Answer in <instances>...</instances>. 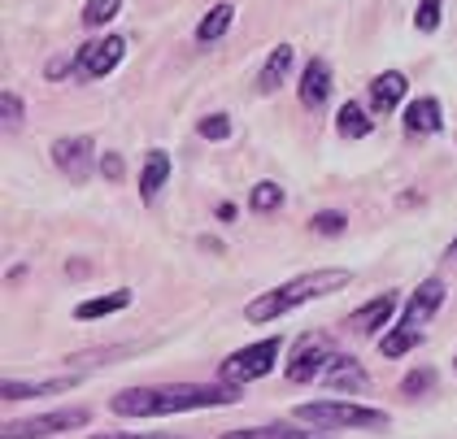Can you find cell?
I'll return each mask as SVG.
<instances>
[{"label": "cell", "instance_id": "20", "mask_svg": "<svg viewBox=\"0 0 457 439\" xmlns=\"http://www.w3.org/2000/svg\"><path fill=\"white\" fill-rule=\"evenodd\" d=\"M422 344V327H414V322H396V327H387V335L379 339V352L384 357H405V352H414Z\"/></svg>", "mask_w": 457, "mask_h": 439}, {"label": "cell", "instance_id": "11", "mask_svg": "<svg viewBox=\"0 0 457 439\" xmlns=\"http://www.w3.org/2000/svg\"><path fill=\"white\" fill-rule=\"evenodd\" d=\"M396 309H401L396 292H384V296L366 301L361 309H353L349 313V331H357V335H379L387 322H392V313H396Z\"/></svg>", "mask_w": 457, "mask_h": 439}, {"label": "cell", "instance_id": "10", "mask_svg": "<svg viewBox=\"0 0 457 439\" xmlns=\"http://www.w3.org/2000/svg\"><path fill=\"white\" fill-rule=\"evenodd\" d=\"M296 96H301V104H305L310 113H318L322 104L331 101V66H327L322 57H310V62H305L301 83H296Z\"/></svg>", "mask_w": 457, "mask_h": 439}, {"label": "cell", "instance_id": "16", "mask_svg": "<svg viewBox=\"0 0 457 439\" xmlns=\"http://www.w3.org/2000/svg\"><path fill=\"white\" fill-rule=\"evenodd\" d=\"M166 178H170V153L166 148H153V153H144V166H140V201L153 204L162 196V187H166Z\"/></svg>", "mask_w": 457, "mask_h": 439}, {"label": "cell", "instance_id": "15", "mask_svg": "<svg viewBox=\"0 0 457 439\" xmlns=\"http://www.w3.org/2000/svg\"><path fill=\"white\" fill-rule=\"evenodd\" d=\"M445 127V109L436 96H419L405 104V136H436Z\"/></svg>", "mask_w": 457, "mask_h": 439}, {"label": "cell", "instance_id": "13", "mask_svg": "<svg viewBox=\"0 0 457 439\" xmlns=\"http://www.w3.org/2000/svg\"><path fill=\"white\" fill-rule=\"evenodd\" d=\"M405 92H410V83H405L401 70L375 74V79H370V113H392L396 104L405 101Z\"/></svg>", "mask_w": 457, "mask_h": 439}, {"label": "cell", "instance_id": "8", "mask_svg": "<svg viewBox=\"0 0 457 439\" xmlns=\"http://www.w3.org/2000/svg\"><path fill=\"white\" fill-rule=\"evenodd\" d=\"M122 53H127V39H122V35L92 39V44L79 48V74H83V79H105L109 70H118Z\"/></svg>", "mask_w": 457, "mask_h": 439}, {"label": "cell", "instance_id": "14", "mask_svg": "<svg viewBox=\"0 0 457 439\" xmlns=\"http://www.w3.org/2000/svg\"><path fill=\"white\" fill-rule=\"evenodd\" d=\"M74 374L66 378H39V383H27V378H4V387H0V396L4 401H36V396H57V392H74Z\"/></svg>", "mask_w": 457, "mask_h": 439}, {"label": "cell", "instance_id": "7", "mask_svg": "<svg viewBox=\"0 0 457 439\" xmlns=\"http://www.w3.org/2000/svg\"><path fill=\"white\" fill-rule=\"evenodd\" d=\"M53 166L62 170L71 183H87L92 166H101V162H96L87 136H62V139H53Z\"/></svg>", "mask_w": 457, "mask_h": 439}, {"label": "cell", "instance_id": "4", "mask_svg": "<svg viewBox=\"0 0 457 439\" xmlns=\"http://www.w3.org/2000/svg\"><path fill=\"white\" fill-rule=\"evenodd\" d=\"M283 352V335H266L257 339V344H248V348H236L227 361H222V378L227 383H257V378H266V374L275 370V361H279Z\"/></svg>", "mask_w": 457, "mask_h": 439}, {"label": "cell", "instance_id": "29", "mask_svg": "<svg viewBox=\"0 0 457 439\" xmlns=\"http://www.w3.org/2000/svg\"><path fill=\"white\" fill-rule=\"evenodd\" d=\"M0 118H4V127H9V131H18V127H22V101H18L13 92H4V96H0Z\"/></svg>", "mask_w": 457, "mask_h": 439}, {"label": "cell", "instance_id": "21", "mask_svg": "<svg viewBox=\"0 0 457 439\" xmlns=\"http://www.w3.org/2000/svg\"><path fill=\"white\" fill-rule=\"evenodd\" d=\"M231 22H236V9L231 4H213L210 13L201 18V27H196V39L201 44H218L222 35L231 31Z\"/></svg>", "mask_w": 457, "mask_h": 439}, {"label": "cell", "instance_id": "17", "mask_svg": "<svg viewBox=\"0 0 457 439\" xmlns=\"http://www.w3.org/2000/svg\"><path fill=\"white\" fill-rule=\"evenodd\" d=\"M292 66H296V48L292 44H279V48H270V57H266V66H262V74H257V87L270 96V92H279L283 79L292 74Z\"/></svg>", "mask_w": 457, "mask_h": 439}, {"label": "cell", "instance_id": "2", "mask_svg": "<svg viewBox=\"0 0 457 439\" xmlns=\"http://www.w3.org/2000/svg\"><path fill=\"white\" fill-rule=\"evenodd\" d=\"M353 283L349 270H340V266H327V270H310V274H296V278H287L279 287H270V292H262L257 301H248L245 318L248 322H279L283 313H292V309H301V304L318 301V296H331V292H345Z\"/></svg>", "mask_w": 457, "mask_h": 439}, {"label": "cell", "instance_id": "27", "mask_svg": "<svg viewBox=\"0 0 457 439\" xmlns=\"http://www.w3.org/2000/svg\"><path fill=\"white\" fill-rule=\"evenodd\" d=\"M201 139H213V144H222V139L231 136V118L227 113H210V118H201Z\"/></svg>", "mask_w": 457, "mask_h": 439}, {"label": "cell", "instance_id": "3", "mask_svg": "<svg viewBox=\"0 0 457 439\" xmlns=\"http://www.w3.org/2000/svg\"><path fill=\"white\" fill-rule=\"evenodd\" d=\"M296 418L310 422L314 431H387L384 409L370 405H353V401H305L296 405Z\"/></svg>", "mask_w": 457, "mask_h": 439}, {"label": "cell", "instance_id": "1", "mask_svg": "<svg viewBox=\"0 0 457 439\" xmlns=\"http://www.w3.org/2000/svg\"><path fill=\"white\" fill-rule=\"evenodd\" d=\"M240 401V383H162V387H122L109 409L118 418H170L192 409H222Z\"/></svg>", "mask_w": 457, "mask_h": 439}, {"label": "cell", "instance_id": "23", "mask_svg": "<svg viewBox=\"0 0 457 439\" xmlns=\"http://www.w3.org/2000/svg\"><path fill=\"white\" fill-rule=\"evenodd\" d=\"M279 204H283V187L270 183V178H262V183L248 192V209H253V213H275Z\"/></svg>", "mask_w": 457, "mask_h": 439}, {"label": "cell", "instance_id": "24", "mask_svg": "<svg viewBox=\"0 0 457 439\" xmlns=\"http://www.w3.org/2000/svg\"><path fill=\"white\" fill-rule=\"evenodd\" d=\"M118 9H122V0H87L83 4V27L101 31V27H109L118 18Z\"/></svg>", "mask_w": 457, "mask_h": 439}, {"label": "cell", "instance_id": "32", "mask_svg": "<svg viewBox=\"0 0 457 439\" xmlns=\"http://www.w3.org/2000/svg\"><path fill=\"white\" fill-rule=\"evenodd\" d=\"M445 257H449V261H457V239L449 244V248H445Z\"/></svg>", "mask_w": 457, "mask_h": 439}, {"label": "cell", "instance_id": "22", "mask_svg": "<svg viewBox=\"0 0 457 439\" xmlns=\"http://www.w3.org/2000/svg\"><path fill=\"white\" fill-rule=\"evenodd\" d=\"M218 439H322L318 431H296L287 422H275V427H245V431H227Z\"/></svg>", "mask_w": 457, "mask_h": 439}, {"label": "cell", "instance_id": "12", "mask_svg": "<svg viewBox=\"0 0 457 439\" xmlns=\"http://www.w3.org/2000/svg\"><path fill=\"white\" fill-rule=\"evenodd\" d=\"M445 304V278H422L419 287H414V296L405 301V322H414V327H427L431 322V313Z\"/></svg>", "mask_w": 457, "mask_h": 439}, {"label": "cell", "instance_id": "31", "mask_svg": "<svg viewBox=\"0 0 457 439\" xmlns=\"http://www.w3.org/2000/svg\"><path fill=\"white\" fill-rule=\"evenodd\" d=\"M92 439H179V435H118V431H109V435H92Z\"/></svg>", "mask_w": 457, "mask_h": 439}, {"label": "cell", "instance_id": "30", "mask_svg": "<svg viewBox=\"0 0 457 439\" xmlns=\"http://www.w3.org/2000/svg\"><path fill=\"white\" fill-rule=\"evenodd\" d=\"M101 174H105L109 183H118V178L127 174V162H122L118 153H105V157H101Z\"/></svg>", "mask_w": 457, "mask_h": 439}, {"label": "cell", "instance_id": "5", "mask_svg": "<svg viewBox=\"0 0 457 439\" xmlns=\"http://www.w3.org/2000/svg\"><path fill=\"white\" fill-rule=\"evenodd\" d=\"M87 422H92V409L74 405V409H53V413H36V418L9 422L0 435L4 439H53V435H66V431H83Z\"/></svg>", "mask_w": 457, "mask_h": 439}, {"label": "cell", "instance_id": "28", "mask_svg": "<svg viewBox=\"0 0 457 439\" xmlns=\"http://www.w3.org/2000/svg\"><path fill=\"white\" fill-rule=\"evenodd\" d=\"M431 387H436V370H414L405 374V383H401L405 396H419V392H431Z\"/></svg>", "mask_w": 457, "mask_h": 439}, {"label": "cell", "instance_id": "19", "mask_svg": "<svg viewBox=\"0 0 457 439\" xmlns=\"http://www.w3.org/2000/svg\"><path fill=\"white\" fill-rule=\"evenodd\" d=\"M336 131L345 139H366L375 131V118H370V109L361 101H349V104H340V113H336Z\"/></svg>", "mask_w": 457, "mask_h": 439}, {"label": "cell", "instance_id": "26", "mask_svg": "<svg viewBox=\"0 0 457 439\" xmlns=\"http://www.w3.org/2000/svg\"><path fill=\"white\" fill-rule=\"evenodd\" d=\"M440 9H445V0H419V13H414V27L422 35H431L440 27Z\"/></svg>", "mask_w": 457, "mask_h": 439}, {"label": "cell", "instance_id": "9", "mask_svg": "<svg viewBox=\"0 0 457 439\" xmlns=\"http://www.w3.org/2000/svg\"><path fill=\"white\" fill-rule=\"evenodd\" d=\"M322 387H331V392H366L370 387V374L361 370V361L349 357V352H336L331 361H327V370L318 378Z\"/></svg>", "mask_w": 457, "mask_h": 439}, {"label": "cell", "instance_id": "25", "mask_svg": "<svg viewBox=\"0 0 457 439\" xmlns=\"http://www.w3.org/2000/svg\"><path fill=\"white\" fill-rule=\"evenodd\" d=\"M345 227H349V218L340 209H322V213L310 218V231L314 236H345Z\"/></svg>", "mask_w": 457, "mask_h": 439}, {"label": "cell", "instance_id": "6", "mask_svg": "<svg viewBox=\"0 0 457 439\" xmlns=\"http://www.w3.org/2000/svg\"><path fill=\"white\" fill-rule=\"evenodd\" d=\"M331 357H336L331 339L318 335V331H310V335L292 348V361H287V370H283V374H287V383H318Z\"/></svg>", "mask_w": 457, "mask_h": 439}, {"label": "cell", "instance_id": "18", "mask_svg": "<svg viewBox=\"0 0 457 439\" xmlns=\"http://www.w3.org/2000/svg\"><path fill=\"white\" fill-rule=\"evenodd\" d=\"M131 287H118V292H109V296H92V301H83L74 309V318L79 322H96V318H109V313H122V309H131Z\"/></svg>", "mask_w": 457, "mask_h": 439}]
</instances>
